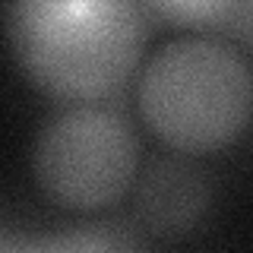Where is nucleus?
Returning a JSON list of instances; mask_svg holds the SVG:
<instances>
[{
	"instance_id": "obj_2",
	"label": "nucleus",
	"mask_w": 253,
	"mask_h": 253,
	"mask_svg": "<svg viewBox=\"0 0 253 253\" xmlns=\"http://www.w3.org/2000/svg\"><path fill=\"white\" fill-rule=\"evenodd\" d=\"M136 105L174 152H218L253 121V70L218 38H177L142 67Z\"/></svg>"
},
{
	"instance_id": "obj_1",
	"label": "nucleus",
	"mask_w": 253,
	"mask_h": 253,
	"mask_svg": "<svg viewBox=\"0 0 253 253\" xmlns=\"http://www.w3.org/2000/svg\"><path fill=\"white\" fill-rule=\"evenodd\" d=\"M3 22L19 73L67 105L117 95L146 44L139 0H6Z\"/></svg>"
},
{
	"instance_id": "obj_4",
	"label": "nucleus",
	"mask_w": 253,
	"mask_h": 253,
	"mask_svg": "<svg viewBox=\"0 0 253 253\" xmlns=\"http://www.w3.org/2000/svg\"><path fill=\"white\" fill-rule=\"evenodd\" d=\"M212 203L209 177L190 162L162 158L136 184V221L155 237H184L206 218Z\"/></svg>"
},
{
	"instance_id": "obj_3",
	"label": "nucleus",
	"mask_w": 253,
	"mask_h": 253,
	"mask_svg": "<svg viewBox=\"0 0 253 253\" xmlns=\"http://www.w3.org/2000/svg\"><path fill=\"white\" fill-rule=\"evenodd\" d=\"M139 139L124 111L83 101L44 121L32 146V177L44 200L70 212H101L130 190Z\"/></svg>"
},
{
	"instance_id": "obj_5",
	"label": "nucleus",
	"mask_w": 253,
	"mask_h": 253,
	"mask_svg": "<svg viewBox=\"0 0 253 253\" xmlns=\"http://www.w3.org/2000/svg\"><path fill=\"white\" fill-rule=\"evenodd\" d=\"M162 19L184 29H218L247 0H139Z\"/></svg>"
},
{
	"instance_id": "obj_6",
	"label": "nucleus",
	"mask_w": 253,
	"mask_h": 253,
	"mask_svg": "<svg viewBox=\"0 0 253 253\" xmlns=\"http://www.w3.org/2000/svg\"><path fill=\"white\" fill-rule=\"evenodd\" d=\"M247 3H250V10H253V0H247Z\"/></svg>"
}]
</instances>
